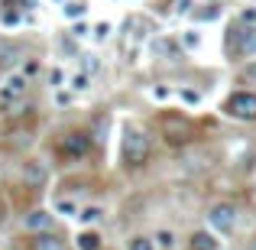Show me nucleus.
Returning <instances> with one entry per match:
<instances>
[{
	"label": "nucleus",
	"mask_w": 256,
	"mask_h": 250,
	"mask_svg": "<svg viewBox=\"0 0 256 250\" xmlns=\"http://www.w3.org/2000/svg\"><path fill=\"white\" fill-rule=\"evenodd\" d=\"M150 153H152V140L146 130L140 127H126L124 130V143H120V159H124L126 169H143L150 163Z\"/></svg>",
	"instance_id": "nucleus-1"
},
{
	"label": "nucleus",
	"mask_w": 256,
	"mask_h": 250,
	"mask_svg": "<svg viewBox=\"0 0 256 250\" xmlns=\"http://www.w3.org/2000/svg\"><path fill=\"white\" fill-rule=\"evenodd\" d=\"M188 250H218V237L211 231H194L188 237Z\"/></svg>",
	"instance_id": "nucleus-11"
},
{
	"label": "nucleus",
	"mask_w": 256,
	"mask_h": 250,
	"mask_svg": "<svg viewBox=\"0 0 256 250\" xmlns=\"http://www.w3.org/2000/svg\"><path fill=\"white\" fill-rule=\"evenodd\" d=\"M162 137L169 140L172 146H178V143H188V137H192V127H188V120H182V117H172V114H166V117H162Z\"/></svg>",
	"instance_id": "nucleus-6"
},
{
	"label": "nucleus",
	"mask_w": 256,
	"mask_h": 250,
	"mask_svg": "<svg viewBox=\"0 0 256 250\" xmlns=\"http://www.w3.org/2000/svg\"><path fill=\"white\" fill-rule=\"evenodd\" d=\"M224 111H227V117L250 124V120H256V94L253 91H234L224 101Z\"/></svg>",
	"instance_id": "nucleus-3"
},
{
	"label": "nucleus",
	"mask_w": 256,
	"mask_h": 250,
	"mask_svg": "<svg viewBox=\"0 0 256 250\" xmlns=\"http://www.w3.org/2000/svg\"><path fill=\"white\" fill-rule=\"evenodd\" d=\"M26 72H10V75L0 82V107H16L26 98Z\"/></svg>",
	"instance_id": "nucleus-4"
},
{
	"label": "nucleus",
	"mask_w": 256,
	"mask_h": 250,
	"mask_svg": "<svg viewBox=\"0 0 256 250\" xmlns=\"http://www.w3.org/2000/svg\"><path fill=\"white\" fill-rule=\"evenodd\" d=\"M46 179H49V169H46L42 159H30V163L23 166V182H26V188H42Z\"/></svg>",
	"instance_id": "nucleus-7"
},
{
	"label": "nucleus",
	"mask_w": 256,
	"mask_h": 250,
	"mask_svg": "<svg viewBox=\"0 0 256 250\" xmlns=\"http://www.w3.org/2000/svg\"><path fill=\"white\" fill-rule=\"evenodd\" d=\"M237 221H240L237 205H230V201H214V205L208 208V224L220 234H234L237 231Z\"/></svg>",
	"instance_id": "nucleus-2"
},
{
	"label": "nucleus",
	"mask_w": 256,
	"mask_h": 250,
	"mask_svg": "<svg viewBox=\"0 0 256 250\" xmlns=\"http://www.w3.org/2000/svg\"><path fill=\"white\" fill-rule=\"evenodd\" d=\"M78 218H82V221H88V224H94V221L100 218V208H84V211L78 214Z\"/></svg>",
	"instance_id": "nucleus-16"
},
{
	"label": "nucleus",
	"mask_w": 256,
	"mask_h": 250,
	"mask_svg": "<svg viewBox=\"0 0 256 250\" xmlns=\"http://www.w3.org/2000/svg\"><path fill=\"white\" fill-rule=\"evenodd\" d=\"M246 250H256V237H253V240H250V244H246Z\"/></svg>",
	"instance_id": "nucleus-19"
},
{
	"label": "nucleus",
	"mask_w": 256,
	"mask_h": 250,
	"mask_svg": "<svg viewBox=\"0 0 256 250\" xmlns=\"http://www.w3.org/2000/svg\"><path fill=\"white\" fill-rule=\"evenodd\" d=\"M230 33H234L230 36L234 56H240V59L256 56V26H237V30H230Z\"/></svg>",
	"instance_id": "nucleus-5"
},
{
	"label": "nucleus",
	"mask_w": 256,
	"mask_h": 250,
	"mask_svg": "<svg viewBox=\"0 0 256 250\" xmlns=\"http://www.w3.org/2000/svg\"><path fill=\"white\" fill-rule=\"evenodd\" d=\"M156 250H172L175 247V234L172 231H156Z\"/></svg>",
	"instance_id": "nucleus-13"
},
{
	"label": "nucleus",
	"mask_w": 256,
	"mask_h": 250,
	"mask_svg": "<svg viewBox=\"0 0 256 250\" xmlns=\"http://www.w3.org/2000/svg\"><path fill=\"white\" fill-rule=\"evenodd\" d=\"M126 250H156V240L152 237H133L130 244H126Z\"/></svg>",
	"instance_id": "nucleus-14"
},
{
	"label": "nucleus",
	"mask_w": 256,
	"mask_h": 250,
	"mask_svg": "<svg viewBox=\"0 0 256 250\" xmlns=\"http://www.w3.org/2000/svg\"><path fill=\"white\" fill-rule=\"evenodd\" d=\"M32 250H68V240L56 231H39L32 234Z\"/></svg>",
	"instance_id": "nucleus-9"
},
{
	"label": "nucleus",
	"mask_w": 256,
	"mask_h": 250,
	"mask_svg": "<svg viewBox=\"0 0 256 250\" xmlns=\"http://www.w3.org/2000/svg\"><path fill=\"white\" fill-rule=\"evenodd\" d=\"M91 150V140H88V133L82 130H75V133H65V140H62V153L65 156H84V153Z\"/></svg>",
	"instance_id": "nucleus-8"
},
{
	"label": "nucleus",
	"mask_w": 256,
	"mask_h": 250,
	"mask_svg": "<svg viewBox=\"0 0 256 250\" xmlns=\"http://www.w3.org/2000/svg\"><path fill=\"white\" fill-rule=\"evenodd\" d=\"M98 247H100V234H94V231L78 234V250H98Z\"/></svg>",
	"instance_id": "nucleus-12"
},
{
	"label": "nucleus",
	"mask_w": 256,
	"mask_h": 250,
	"mask_svg": "<svg viewBox=\"0 0 256 250\" xmlns=\"http://www.w3.org/2000/svg\"><path fill=\"white\" fill-rule=\"evenodd\" d=\"M72 88H75V91H84V88H88V75H75V78H72Z\"/></svg>",
	"instance_id": "nucleus-17"
},
{
	"label": "nucleus",
	"mask_w": 256,
	"mask_h": 250,
	"mask_svg": "<svg viewBox=\"0 0 256 250\" xmlns=\"http://www.w3.org/2000/svg\"><path fill=\"white\" fill-rule=\"evenodd\" d=\"M65 13H68V17H82L84 7H82V4H72V7H65Z\"/></svg>",
	"instance_id": "nucleus-18"
},
{
	"label": "nucleus",
	"mask_w": 256,
	"mask_h": 250,
	"mask_svg": "<svg viewBox=\"0 0 256 250\" xmlns=\"http://www.w3.org/2000/svg\"><path fill=\"white\" fill-rule=\"evenodd\" d=\"M23 227H26V231H32V234H39V231H52V211H42V208L30 211V214L23 218Z\"/></svg>",
	"instance_id": "nucleus-10"
},
{
	"label": "nucleus",
	"mask_w": 256,
	"mask_h": 250,
	"mask_svg": "<svg viewBox=\"0 0 256 250\" xmlns=\"http://www.w3.org/2000/svg\"><path fill=\"white\" fill-rule=\"evenodd\" d=\"M240 78H244L246 85H256V62H250V65H244V72H240Z\"/></svg>",
	"instance_id": "nucleus-15"
}]
</instances>
